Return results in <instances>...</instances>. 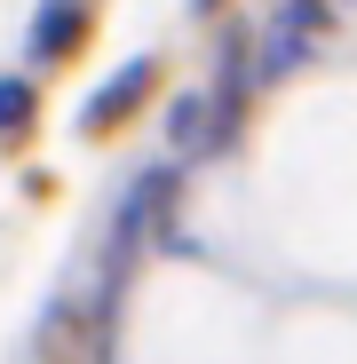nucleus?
<instances>
[{
    "label": "nucleus",
    "mask_w": 357,
    "mask_h": 364,
    "mask_svg": "<svg viewBox=\"0 0 357 364\" xmlns=\"http://www.w3.org/2000/svg\"><path fill=\"white\" fill-rule=\"evenodd\" d=\"M95 16H103V0H32V16H24V72H64L88 55L95 40Z\"/></svg>",
    "instance_id": "f03ea898"
},
{
    "label": "nucleus",
    "mask_w": 357,
    "mask_h": 364,
    "mask_svg": "<svg viewBox=\"0 0 357 364\" xmlns=\"http://www.w3.org/2000/svg\"><path fill=\"white\" fill-rule=\"evenodd\" d=\"M159 151H167L175 166L214 159V87H183V95H167V111H159Z\"/></svg>",
    "instance_id": "7ed1b4c3"
},
{
    "label": "nucleus",
    "mask_w": 357,
    "mask_h": 364,
    "mask_svg": "<svg viewBox=\"0 0 357 364\" xmlns=\"http://www.w3.org/2000/svg\"><path fill=\"white\" fill-rule=\"evenodd\" d=\"M40 135V80L16 64V72H0V159L24 151Z\"/></svg>",
    "instance_id": "20e7f679"
},
{
    "label": "nucleus",
    "mask_w": 357,
    "mask_h": 364,
    "mask_svg": "<svg viewBox=\"0 0 357 364\" xmlns=\"http://www.w3.org/2000/svg\"><path fill=\"white\" fill-rule=\"evenodd\" d=\"M191 24H230V0H191Z\"/></svg>",
    "instance_id": "39448f33"
},
{
    "label": "nucleus",
    "mask_w": 357,
    "mask_h": 364,
    "mask_svg": "<svg viewBox=\"0 0 357 364\" xmlns=\"http://www.w3.org/2000/svg\"><path fill=\"white\" fill-rule=\"evenodd\" d=\"M159 87H167V55H128L103 87H88L80 95V111H72V135L80 143H111V135H128L135 119L159 103Z\"/></svg>",
    "instance_id": "f257e3e1"
}]
</instances>
